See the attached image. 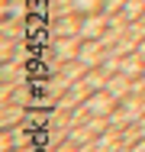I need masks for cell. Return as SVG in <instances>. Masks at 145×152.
<instances>
[{
  "instance_id": "cell-8",
  "label": "cell",
  "mask_w": 145,
  "mask_h": 152,
  "mask_svg": "<svg viewBox=\"0 0 145 152\" xmlns=\"http://www.w3.org/2000/svg\"><path fill=\"white\" fill-rule=\"evenodd\" d=\"M142 81H145V71H142Z\"/></svg>"
},
{
  "instance_id": "cell-5",
  "label": "cell",
  "mask_w": 145,
  "mask_h": 152,
  "mask_svg": "<svg viewBox=\"0 0 145 152\" xmlns=\"http://www.w3.org/2000/svg\"><path fill=\"white\" fill-rule=\"evenodd\" d=\"M20 117H23V107H13V104H7V107H3V129H7V126H13Z\"/></svg>"
},
{
  "instance_id": "cell-4",
  "label": "cell",
  "mask_w": 145,
  "mask_h": 152,
  "mask_svg": "<svg viewBox=\"0 0 145 152\" xmlns=\"http://www.w3.org/2000/svg\"><path fill=\"white\" fill-rule=\"evenodd\" d=\"M139 16H145V0H126V7H123V20L136 23Z\"/></svg>"
},
{
  "instance_id": "cell-7",
  "label": "cell",
  "mask_w": 145,
  "mask_h": 152,
  "mask_svg": "<svg viewBox=\"0 0 145 152\" xmlns=\"http://www.w3.org/2000/svg\"><path fill=\"white\" fill-rule=\"evenodd\" d=\"M132 152H145V136L139 139V142H136V146H132Z\"/></svg>"
},
{
  "instance_id": "cell-6",
  "label": "cell",
  "mask_w": 145,
  "mask_h": 152,
  "mask_svg": "<svg viewBox=\"0 0 145 152\" xmlns=\"http://www.w3.org/2000/svg\"><path fill=\"white\" fill-rule=\"evenodd\" d=\"M123 7H126V0H103V13H110V16H119Z\"/></svg>"
},
{
  "instance_id": "cell-3",
  "label": "cell",
  "mask_w": 145,
  "mask_h": 152,
  "mask_svg": "<svg viewBox=\"0 0 145 152\" xmlns=\"http://www.w3.org/2000/svg\"><path fill=\"white\" fill-rule=\"evenodd\" d=\"M71 10L78 16H90V13H103V0H71Z\"/></svg>"
},
{
  "instance_id": "cell-2",
  "label": "cell",
  "mask_w": 145,
  "mask_h": 152,
  "mask_svg": "<svg viewBox=\"0 0 145 152\" xmlns=\"http://www.w3.org/2000/svg\"><path fill=\"white\" fill-rule=\"evenodd\" d=\"M81 39H107V16L103 13L81 16Z\"/></svg>"
},
{
  "instance_id": "cell-1",
  "label": "cell",
  "mask_w": 145,
  "mask_h": 152,
  "mask_svg": "<svg viewBox=\"0 0 145 152\" xmlns=\"http://www.w3.org/2000/svg\"><path fill=\"white\" fill-rule=\"evenodd\" d=\"M116 104H119V100H116L113 94L107 91V88H100V91H90V94H87L84 110H87V117H113Z\"/></svg>"
}]
</instances>
